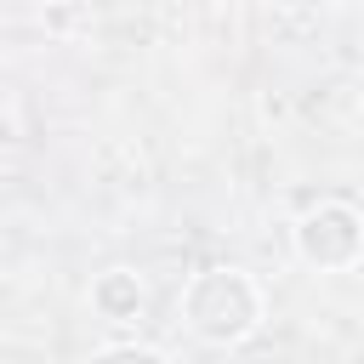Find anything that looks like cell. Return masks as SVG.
<instances>
[{"label": "cell", "mask_w": 364, "mask_h": 364, "mask_svg": "<svg viewBox=\"0 0 364 364\" xmlns=\"http://www.w3.org/2000/svg\"><path fill=\"white\" fill-rule=\"evenodd\" d=\"M296 250L313 267H353L358 256V210L353 205H318L296 222Z\"/></svg>", "instance_id": "7a4b0ae2"}, {"label": "cell", "mask_w": 364, "mask_h": 364, "mask_svg": "<svg viewBox=\"0 0 364 364\" xmlns=\"http://www.w3.org/2000/svg\"><path fill=\"white\" fill-rule=\"evenodd\" d=\"M91 307H97L102 318H114V324L136 318V313H142V279L125 273V267H108V273L91 284Z\"/></svg>", "instance_id": "3957f363"}, {"label": "cell", "mask_w": 364, "mask_h": 364, "mask_svg": "<svg viewBox=\"0 0 364 364\" xmlns=\"http://www.w3.org/2000/svg\"><path fill=\"white\" fill-rule=\"evenodd\" d=\"M182 313H188V330H193V336H205V341H216V347H233V341H245V336L256 330L262 296H256V284H250L239 267H205V273L188 284Z\"/></svg>", "instance_id": "6da1fadb"}, {"label": "cell", "mask_w": 364, "mask_h": 364, "mask_svg": "<svg viewBox=\"0 0 364 364\" xmlns=\"http://www.w3.org/2000/svg\"><path fill=\"white\" fill-rule=\"evenodd\" d=\"M91 364H165L154 347H108V353H97Z\"/></svg>", "instance_id": "277c9868"}]
</instances>
